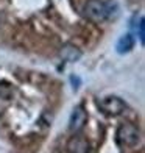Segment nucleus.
<instances>
[{
	"label": "nucleus",
	"instance_id": "nucleus-6",
	"mask_svg": "<svg viewBox=\"0 0 145 153\" xmlns=\"http://www.w3.org/2000/svg\"><path fill=\"white\" fill-rule=\"evenodd\" d=\"M59 55L64 61L73 62V61H78L81 58V50H78V48L75 45H72V44H66L63 48H61Z\"/></svg>",
	"mask_w": 145,
	"mask_h": 153
},
{
	"label": "nucleus",
	"instance_id": "nucleus-9",
	"mask_svg": "<svg viewBox=\"0 0 145 153\" xmlns=\"http://www.w3.org/2000/svg\"><path fill=\"white\" fill-rule=\"evenodd\" d=\"M137 25L134 27L136 31H137V38H139V41L144 44L145 42V22H144V16H137Z\"/></svg>",
	"mask_w": 145,
	"mask_h": 153
},
{
	"label": "nucleus",
	"instance_id": "nucleus-1",
	"mask_svg": "<svg viewBox=\"0 0 145 153\" xmlns=\"http://www.w3.org/2000/svg\"><path fill=\"white\" fill-rule=\"evenodd\" d=\"M117 139L122 145L127 147H134L141 141V133L134 125L131 123H122L117 130Z\"/></svg>",
	"mask_w": 145,
	"mask_h": 153
},
{
	"label": "nucleus",
	"instance_id": "nucleus-10",
	"mask_svg": "<svg viewBox=\"0 0 145 153\" xmlns=\"http://www.w3.org/2000/svg\"><path fill=\"white\" fill-rule=\"evenodd\" d=\"M106 11H108V19H112L117 16L119 13V5H117L114 0H108L106 2Z\"/></svg>",
	"mask_w": 145,
	"mask_h": 153
},
{
	"label": "nucleus",
	"instance_id": "nucleus-8",
	"mask_svg": "<svg viewBox=\"0 0 145 153\" xmlns=\"http://www.w3.org/2000/svg\"><path fill=\"white\" fill-rule=\"evenodd\" d=\"M14 92H16V89L13 85H10L8 81H0V97H2V99L8 100L14 95Z\"/></svg>",
	"mask_w": 145,
	"mask_h": 153
},
{
	"label": "nucleus",
	"instance_id": "nucleus-4",
	"mask_svg": "<svg viewBox=\"0 0 145 153\" xmlns=\"http://www.w3.org/2000/svg\"><path fill=\"white\" fill-rule=\"evenodd\" d=\"M87 120V113L83 106H78L72 111L70 120H69V130L70 131H78L84 127V123Z\"/></svg>",
	"mask_w": 145,
	"mask_h": 153
},
{
	"label": "nucleus",
	"instance_id": "nucleus-2",
	"mask_svg": "<svg viewBox=\"0 0 145 153\" xmlns=\"http://www.w3.org/2000/svg\"><path fill=\"white\" fill-rule=\"evenodd\" d=\"M84 16L91 19L92 22H101V20L108 19L106 2H103V0H89L84 5Z\"/></svg>",
	"mask_w": 145,
	"mask_h": 153
},
{
	"label": "nucleus",
	"instance_id": "nucleus-7",
	"mask_svg": "<svg viewBox=\"0 0 145 153\" xmlns=\"http://www.w3.org/2000/svg\"><path fill=\"white\" fill-rule=\"evenodd\" d=\"M136 44V41H134V36L133 34H123V36L119 39V42H117V52H119L120 55L123 53H128L133 50V47Z\"/></svg>",
	"mask_w": 145,
	"mask_h": 153
},
{
	"label": "nucleus",
	"instance_id": "nucleus-5",
	"mask_svg": "<svg viewBox=\"0 0 145 153\" xmlns=\"http://www.w3.org/2000/svg\"><path fill=\"white\" fill-rule=\"evenodd\" d=\"M89 142L84 136H73L67 142V153H89Z\"/></svg>",
	"mask_w": 145,
	"mask_h": 153
},
{
	"label": "nucleus",
	"instance_id": "nucleus-3",
	"mask_svg": "<svg viewBox=\"0 0 145 153\" xmlns=\"http://www.w3.org/2000/svg\"><path fill=\"white\" fill-rule=\"evenodd\" d=\"M98 106H100V109L103 111V113L108 114V116H119L127 108L125 102H123L120 97H115V95L105 97L103 100H100Z\"/></svg>",
	"mask_w": 145,
	"mask_h": 153
},
{
	"label": "nucleus",
	"instance_id": "nucleus-12",
	"mask_svg": "<svg viewBox=\"0 0 145 153\" xmlns=\"http://www.w3.org/2000/svg\"><path fill=\"white\" fill-rule=\"evenodd\" d=\"M0 24H2V19H0Z\"/></svg>",
	"mask_w": 145,
	"mask_h": 153
},
{
	"label": "nucleus",
	"instance_id": "nucleus-11",
	"mask_svg": "<svg viewBox=\"0 0 145 153\" xmlns=\"http://www.w3.org/2000/svg\"><path fill=\"white\" fill-rule=\"evenodd\" d=\"M70 81H72V85H77V86L80 85V80H78V78H73V76L70 78Z\"/></svg>",
	"mask_w": 145,
	"mask_h": 153
}]
</instances>
